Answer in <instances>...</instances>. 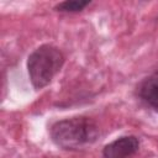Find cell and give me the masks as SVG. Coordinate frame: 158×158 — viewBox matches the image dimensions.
Segmentation results:
<instances>
[{
	"label": "cell",
	"instance_id": "cell-1",
	"mask_svg": "<svg viewBox=\"0 0 158 158\" xmlns=\"http://www.w3.org/2000/svg\"><path fill=\"white\" fill-rule=\"evenodd\" d=\"M53 143L63 149H80L99 137L96 122L86 116H74L54 122L49 130Z\"/></svg>",
	"mask_w": 158,
	"mask_h": 158
},
{
	"label": "cell",
	"instance_id": "cell-2",
	"mask_svg": "<svg viewBox=\"0 0 158 158\" xmlns=\"http://www.w3.org/2000/svg\"><path fill=\"white\" fill-rule=\"evenodd\" d=\"M64 56L52 44H42L27 58V70L31 84L36 90L47 86L62 69Z\"/></svg>",
	"mask_w": 158,
	"mask_h": 158
},
{
	"label": "cell",
	"instance_id": "cell-3",
	"mask_svg": "<svg viewBox=\"0 0 158 158\" xmlns=\"http://www.w3.org/2000/svg\"><path fill=\"white\" fill-rule=\"evenodd\" d=\"M139 148L136 136H122L107 143L102 149L104 158H130Z\"/></svg>",
	"mask_w": 158,
	"mask_h": 158
},
{
	"label": "cell",
	"instance_id": "cell-4",
	"mask_svg": "<svg viewBox=\"0 0 158 158\" xmlns=\"http://www.w3.org/2000/svg\"><path fill=\"white\" fill-rule=\"evenodd\" d=\"M138 96L146 105L158 112V70L141 81Z\"/></svg>",
	"mask_w": 158,
	"mask_h": 158
},
{
	"label": "cell",
	"instance_id": "cell-5",
	"mask_svg": "<svg viewBox=\"0 0 158 158\" xmlns=\"http://www.w3.org/2000/svg\"><path fill=\"white\" fill-rule=\"evenodd\" d=\"M90 4V1H81V0H70V1H63L59 2L54 6L56 11L59 12H79L83 11L88 5Z\"/></svg>",
	"mask_w": 158,
	"mask_h": 158
}]
</instances>
